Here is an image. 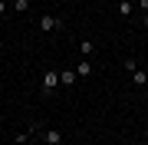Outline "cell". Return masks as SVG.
<instances>
[{"label":"cell","instance_id":"obj_1","mask_svg":"<svg viewBox=\"0 0 148 145\" xmlns=\"http://www.w3.org/2000/svg\"><path fill=\"white\" fill-rule=\"evenodd\" d=\"M36 27H40L43 33H53V30H59V27H63V20H56L53 13H43L40 20H36Z\"/></svg>","mask_w":148,"mask_h":145},{"label":"cell","instance_id":"obj_2","mask_svg":"<svg viewBox=\"0 0 148 145\" xmlns=\"http://www.w3.org/2000/svg\"><path fill=\"white\" fill-rule=\"evenodd\" d=\"M59 86V69H46L43 73V92H53Z\"/></svg>","mask_w":148,"mask_h":145},{"label":"cell","instance_id":"obj_3","mask_svg":"<svg viewBox=\"0 0 148 145\" xmlns=\"http://www.w3.org/2000/svg\"><path fill=\"white\" fill-rule=\"evenodd\" d=\"M43 142H46V145H63V132H59V129H46V132H43Z\"/></svg>","mask_w":148,"mask_h":145},{"label":"cell","instance_id":"obj_4","mask_svg":"<svg viewBox=\"0 0 148 145\" xmlns=\"http://www.w3.org/2000/svg\"><path fill=\"white\" fill-rule=\"evenodd\" d=\"M132 13H135V0H119V16L122 20H128Z\"/></svg>","mask_w":148,"mask_h":145},{"label":"cell","instance_id":"obj_5","mask_svg":"<svg viewBox=\"0 0 148 145\" xmlns=\"http://www.w3.org/2000/svg\"><path fill=\"white\" fill-rule=\"evenodd\" d=\"M76 69H59V86H76Z\"/></svg>","mask_w":148,"mask_h":145},{"label":"cell","instance_id":"obj_6","mask_svg":"<svg viewBox=\"0 0 148 145\" xmlns=\"http://www.w3.org/2000/svg\"><path fill=\"white\" fill-rule=\"evenodd\" d=\"M79 53H82V59H92L95 43H92V40H79Z\"/></svg>","mask_w":148,"mask_h":145},{"label":"cell","instance_id":"obj_7","mask_svg":"<svg viewBox=\"0 0 148 145\" xmlns=\"http://www.w3.org/2000/svg\"><path fill=\"white\" fill-rule=\"evenodd\" d=\"M76 76H92V59H79V66H76Z\"/></svg>","mask_w":148,"mask_h":145},{"label":"cell","instance_id":"obj_8","mask_svg":"<svg viewBox=\"0 0 148 145\" xmlns=\"http://www.w3.org/2000/svg\"><path fill=\"white\" fill-rule=\"evenodd\" d=\"M132 82H135V86H145V82H148V73L135 69V73H132Z\"/></svg>","mask_w":148,"mask_h":145},{"label":"cell","instance_id":"obj_9","mask_svg":"<svg viewBox=\"0 0 148 145\" xmlns=\"http://www.w3.org/2000/svg\"><path fill=\"white\" fill-rule=\"evenodd\" d=\"M13 10H16V13H27V10H30V3H27V0H16Z\"/></svg>","mask_w":148,"mask_h":145},{"label":"cell","instance_id":"obj_10","mask_svg":"<svg viewBox=\"0 0 148 145\" xmlns=\"http://www.w3.org/2000/svg\"><path fill=\"white\" fill-rule=\"evenodd\" d=\"M125 69H128V73H135V69H138V63H135L132 56H125Z\"/></svg>","mask_w":148,"mask_h":145},{"label":"cell","instance_id":"obj_11","mask_svg":"<svg viewBox=\"0 0 148 145\" xmlns=\"http://www.w3.org/2000/svg\"><path fill=\"white\" fill-rule=\"evenodd\" d=\"M7 13V0H0V16H3Z\"/></svg>","mask_w":148,"mask_h":145},{"label":"cell","instance_id":"obj_12","mask_svg":"<svg viewBox=\"0 0 148 145\" xmlns=\"http://www.w3.org/2000/svg\"><path fill=\"white\" fill-rule=\"evenodd\" d=\"M142 27H145V30H148V13H145V16H142Z\"/></svg>","mask_w":148,"mask_h":145},{"label":"cell","instance_id":"obj_13","mask_svg":"<svg viewBox=\"0 0 148 145\" xmlns=\"http://www.w3.org/2000/svg\"><path fill=\"white\" fill-rule=\"evenodd\" d=\"M0 49H3V40H0Z\"/></svg>","mask_w":148,"mask_h":145},{"label":"cell","instance_id":"obj_14","mask_svg":"<svg viewBox=\"0 0 148 145\" xmlns=\"http://www.w3.org/2000/svg\"><path fill=\"white\" fill-rule=\"evenodd\" d=\"M40 145H46V142H43V139H40Z\"/></svg>","mask_w":148,"mask_h":145},{"label":"cell","instance_id":"obj_15","mask_svg":"<svg viewBox=\"0 0 148 145\" xmlns=\"http://www.w3.org/2000/svg\"><path fill=\"white\" fill-rule=\"evenodd\" d=\"M10 3H16V0H10Z\"/></svg>","mask_w":148,"mask_h":145},{"label":"cell","instance_id":"obj_16","mask_svg":"<svg viewBox=\"0 0 148 145\" xmlns=\"http://www.w3.org/2000/svg\"><path fill=\"white\" fill-rule=\"evenodd\" d=\"M27 3H33V0H27Z\"/></svg>","mask_w":148,"mask_h":145}]
</instances>
